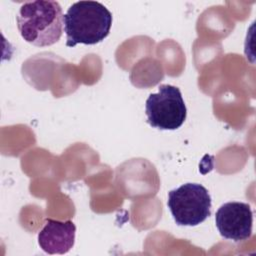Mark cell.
Instances as JSON below:
<instances>
[{"mask_svg":"<svg viewBox=\"0 0 256 256\" xmlns=\"http://www.w3.org/2000/svg\"><path fill=\"white\" fill-rule=\"evenodd\" d=\"M167 206L179 226H196L211 214V197L201 184L186 183L169 191Z\"/></svg>","mask_w":256,"mask_h":256,"instance_id":"obj_3","label":"cell"},{"mask_svg":"<svg viewBox=\"0 0 256 256\" xmlns=\"http://www.w3.org/2000/svg\"><path fill=\"white\" fill-rule=\"evenodd\" d=\"M215 224L222 237L235 242L250 238L253 213L243 202H227L220 206L215 215Z\"/></svg>","mask_w":256,"mask_h":256,"instance_id":"obj_5","label":"cell"},{"mask_svg":"<svg viewBox=\"0 0 256 256\" xmlns=\"http://www.w3.org/2000/svg\"><path fill=\"white\" fill-rule=\"evenodd\" d=\"M145 112L149 125L161 130L178 129L187 115L180 89L169 84L160 85L158 93L148 96Z\"/></svg>","mask_w":256,"mask_h":256,"instance_id":"obj_4","label":"cell"},{"mask_svg":"<svg viewBox=\"0 0 256 256\" xmlns=\"http://www.w3.org/2000/svg\"><path fill=\"white\" fill-rule=\"evenodd\" d=\"M63 23L67 47L94 45L109 35L112 14L100 2L79 1L68 8Z\"/></svg>","mask_w":256,"mask_h":256,"instance_id":"obj_2","label":"cell"},{"mask_svg":"<svg viewBox=\"0 0 256 256\" xmlns=\"http://www.w3.org/2000/svg\"><path fill=\"white\" fill-rule=\"evenodd\" d=\"M62 8L56 1H31L21 5L17 27L22 38L38 47L55 44L63 32Z\"/></svg>","mask_w":256,"mask_h":256,"instance_id":"obj_1","label":"cell"},{"mask_svg":"<svg viewBox=\"0 0 256 256\" xmlns=\"http://www.w3.org/2000/svg\"><path fill=\"white\" fill-rule=\"evenodd\" d=\"M76 226L71 220L46 219L38 233V244L47 254H66L74 246Z\"/></svg>","mask_w":256,"mask_h":256,"instance_id":"obj_6","label":"cell"}]
</instances>
